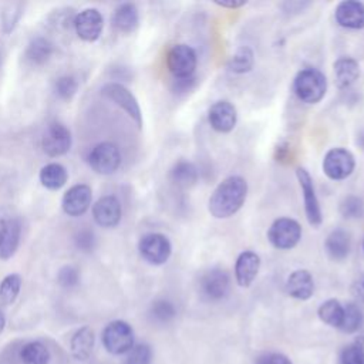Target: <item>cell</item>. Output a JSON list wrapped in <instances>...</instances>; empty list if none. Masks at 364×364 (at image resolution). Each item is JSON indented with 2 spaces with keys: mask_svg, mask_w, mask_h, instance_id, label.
Listing matches in <instances>:
<instances>
[{
  "mask_svg": "<svg viewBox=\"0 0 364 364\" xmlns=\"http://www.w3.org/2000/svg\"><path fill=\"white\" fill-rule=\"evenodd\" d=\"M247 182L237 175L223 179L212 192L208 209L212 216L225 219L235 215L246 200Z\"/></svg>",
  "mask_w": 364,
  "mask_h": 364,
  "instance_id": "cell-1",
  "label": "cell"
},
{
  "mask_svg": "<svg viewBox=\"0 0 364 364\" xmlns=\"http://www.w3.org/2000/svg\"><path fill=\"white\" fill-rule=\"evenodd\" d=\"M293 91L297 98L306 104L318 102L327 91V80L317 68H303L293 81Z\"/></svg>",
  "mask_w": 364,
  "mask_h": 364,
  "instance_id": "cell-2",
  "label": "cell"
},
{
  "mask_svg": "<svg viewBox=\"0 0 364 364\" xmlns=\"http://www.w3.org/2000/svg\"><path fill=\"white\" fill-rule=\"evenodd\" d=\"M101 340L105 350L114 355L128 353L135 344L134 330L124 320H114L108 323L102 331Z\"/></svg>",
  "mask_w": 364,
  "mask_h": 364,
  "instance_id": "cell-3",
  "label": "cell"
},
{
  "mask_svg": "<svg viewBox=\"0 0 364 364\" xmlns=\"http://www.w3.org/2000/svg\"><path fill=\"white\" fill-rule=\"evenodd\" d=\"M198 57L188 44H175L166 54V67L175 78H189L196 68Z\"/></svg>",
  "mask_w": 364,
  "mask_h": 364,
  "instance_id": "cell-4",
  "label": "cell"
},
{
  "mask_svg": "<svg viewBox=\"0 0 364 364\" xmlns=\"http://www.w3.org/2000/svg\"><path fill=\"white\" fill-rule=\"evenodd\" d=\"M301 237V226L297 220L290 218L276 219L267 232L269 242L276 249H291L294 247Z\"/></svg>",
  "mask_w": 364,
  "mask_h": 364,
  "instance_id": "cell-5",
  "label": "cell"
},
{
  "mask_svg": "<svg viewBox=\"0 0 364 364\" xmlns=\"http://www.w3.org/2000/svg\"><path fill=\"white\" fill-rule=\"evenodd\" d=\"M138 250L144 260L151 264L159 266L166 263L171 256L172 246L169 239L162 233H148L141 237L138 243Z\"/></svg>",
  "mask_w": 364,
  "mask_h": 364,
  "instance_id": "cell-6",
  "label": "cell"
},
{
  "mask_svg": "<svg viewBox=\"0 0 364 364\" xmlns=\"http://www.w3.org/2000/svg\"><path fill=\"white\" fill-rule=\"evenodd\" d=\"M90 166L100 175H111L121 165V154L115 144L101 142L88 155Z\"/></svg>",
  "mask_w": 364,
  "mask_h": 364,
  "instance_id": "cell-7",
  "label": "cell"
},
{
  "mask_svg": "<svg viewBox=\"0 0 364 364\" xmlns=\"http://www.w3.org/2000/svg\"><path fill=\"white\" fill-rule=\"evenodd\" d=\"M355 166L354 156L344 148H331L323 159V172L333 181L348 178Z\"/></svg>",
  "mask_w": 364,
  "mask_h": 364,
  "instance_id": "cell-8",
  "label": "cell"
},
{
  "mask_svg": "<svg viewBox=\"0 0 364 364\" xmlns=\"http://www.w3.org/2000/svg\"><path fill=\"white\" fill-rule=\"evenodd\" d=\"M101 94L115 102L118 107H121L139 128L142 127V112L139 104L127 87L118 82H108L101 88Z\"/></svg>",
  "mask_w": 364,
  "mask_h": 364,
  "instance_id": "cell-9",
  "label": "cell"
},
{
  "mask_svg": "<svg viewBox=\"0 0 364 364\" xmlns=\"http://www.w3.org/2000/svg\"><path fill=\"white\" fill-rule=\"evenodd\" d=\"M296 176H297V181H299L301 192H303L304 212H306L307 222L313 228H317L323 222V215H321L320 203H318V199H317V195H316V191H314L313 179L304 168H297Z\"/></svg>",
  "mask_w": 364,
  "mask_h": 364,
  "instance_id": "cell-10",
  "label": "cell"
},
{
  "mask_svg": "<svg viewBox=\"0 0 364 364\" xmlns=\"http://www.w3.org/2000/svg\"><path fill=\"white\" fill-rule=\"evenodd\" d=\"M199 290L206 300L218 301L225 299L230 290L229 274L223 269H210L208 270L199 282Z\"/></svg>",
  "mask_w": 364,
  "mask_h": 364,
  "instance_id": "cell-11",
  "label": "cell"
},
{
  "mask_svg": "<svg viewBox=\"0 0 364 364\" xmlns=\"http://www.w3.org/2000/svg\"><path fill=\"white\" fill-rule=\"evenodd\" d=\"M43 151L48 156H61L70 151L71 132L61 122H51L41 139Z\"/></svg>",
  "mask_w": 364,
  "mask_h": 364,
  "instance_id": "cell-12",
  "label": "cell"
},
{
  "mask_svg": "<svg viewBox=\"0 0 364 364\" xmlns=\"http://www.w3.org/2000/svg\"><path fill=\"white\" fill-rule=\"evenodd\" d=\"M104 27L102 14L97 9H85L75 14L74 28L80 38L92 43L98 40Z\"/></svg>",
  "mask_w": 364,
  "mask_h": 364,
  "instance_id": "cell-13",
  "label": "cell"
},
{
  "mask_svg": "<svg viewBox=\"0 0 364 364\" xmlns=\"http://www.w3.org/2000/svg\"><path fill=\"white\" fill-rule=\"evenodd\" d=\"M91 199H92L91 188L88 185L80 183V185L71 186L64 193L61 199V206L68 216H81L88 210L91 205Z\"/></svg>",
  "mask_w": 364,
  "mask_h": 364,
  "instance_id": "cell-14",
  "label": "cell"
},
{
  "mask_svg": "<svg viewBox=\"0 0 364 364\" xmlns=\"http://www.w3.org/2000/svg\"><path fill=\"white\" fill-rule=\"evenodd\" d=\"M210 127L218 132H230L237 121V112L232 102L222 100L216 101L208 112Z\"/></svg>",
  "mask_w": 364,
  "mask_h": 364,
  "instance_id": "cell-15",
  "label": "cell"
},
{
  "mask_svg": "<svg viewBox=\"0 0 364 364\" xmlns=\"http://www.w3.org/2000/svg\"><path fill=\"white\" fill-rule=\"evenodd\" d=\"M334 17L337 24L344 28L360 30L364 27V4L355 0H344L336 7Z\"/></svg>",
  "mask_w": 364,
  "mask_h": 364,
  "instance_id": "cell-16",
  "label": "cell"
},
{
  "mask_svg": "<svg viewBox=\"0 0 364 364\" xmlns=\"http://www.w3.org/2000/svg\"><path fill=\"white\" fill-rule=\"evenodd\" d=\"M94 220L102 228H114L121 220V203L115 196L100 198L92 208Z\"/></svg>",
  "mask_w": 364,
  "mask_h": 364,
  "instance_id": "cell-17",
  "label": "cell"
},
{
  "mask_svg": "<svg viewBox=\"0 0 364 364\" xmlns=\"http://www.w3.org/2000/svg\"><path fill=\"white\" fill-rule=\"evenodd\" d=\"M260 267V257L252 250L242 252L235 264V277L240 287H249L256 279Z\"/></svg>",
  "mask_w": 364,
  "mask_h": 364,
  "instance_id": "cell-18",
  "label": "cell"
},
{
  "mask_svg": "<svg viewBox=\"0 0 364 364\" xmlns=\"http://www.w3.org/2000/svg\"><path fill=\"white\" fill-rule=\"evenodd\" d=\"M286 291L297 300H309L314 293V280L309 270L299 269L290 273L286 280Z\"/></svg>",
  "mask_w": 364,
  "mask_h": 364,
  "instance_id": "cell-19",
  "label": "cell"
},
{
  "mask_svg": "<svg viewBox=\"0 0 364 364\" xmlns=\"http://www.w3.org/2000/svg\"><path fill=\"white\" fill-rule=\"evenodd\" d=\"M94 341H95V337L91 327L84 326L78 328L70 340V350L73 357L78 361L88 360L94 348Z\"/></svg>",
  "mask_w": 364,
  "mask_h": 364,
  "instance_id": "cell-20",
  "label": "cell"
},
{
  "mask_svg": "<svg viewBox=\"0 0 364 364\" xmlns=\"http://www.w3.org/2000/svg\"><path fill=\"white\" fill-rule=\"evenodd\" d=\"M326 252L333 260H343L351 249L350 235L343 229H334L326 239Z\"/></svg>",
  "mask_w": 364,
  "mask_h": 364,
  "instance_id": "cell-21",
  "label": "cell"
},
{
  "mask_svg": "<svg viewBox=\"0 0 364 364\" xmlns=\"http://www.w3.org/2000/svg\"><path fill=\"white\" fill-rule=\"evenodd\" d=\"M334 77L338 88H348L360 77V65L351 57H341L334 63Z\"/></svg>",
  "mask_w": 364,
  "mask_h": 364,
  "instance_id": "cell-22",
  "label": "cell"
},
{
  "mask_svg": "<svg viewBox=\"0 0 364 364\" xmlns=\"http://www.w3.org/2000/svg\"><path fill=\"white\" fill-rule=\"evenodd\" d=\"M138 9L132 3L119 4L112 14V24L122 33H132L138 27Z\"/></svg>",
  "mask_w": 364,
  "mask_h": 364,
  "instance_id": "cell-23",
  "label": "cell"
},
{
  "mask_svg": "<svg viewBox=\"0 0 364 364\" xmlns=\"http://www.w3.org/2000/svg\"><path fill=\"white\" fill-rule=\"evenodd\" d=\"M20 233L21 226L17 219L6 220V229L0 240V259L7 260L16 253L20 242Z\"/></svg>",
  "mask_w": 364,
  "mask_h": 364,
  "instance_id": "cell-24",
  "label": "cell"
},
{
  "mask_svg": "<svg viewBox=\"0 0 364 364\" xmlns=\"http://www.w3.org/2000/svg\"><path fill=\"white\" fill-rule=\"evenodd\" d=\"M54 51L53 43L46 37L33 38L26 48V60L33 65H41L48 61Z\"/></svg>",
  "mask_w": 364,
  "mask_h": 364,
  "instance_id": "cell-25",
  "label": "cell"
},
{
  "mask_svg": "<svg viewBox=\"0 0 364 364\" xmlns=\"http://www.w3.org/2000/svg\"><path fill=\"white\" fill-rule=\"evenodd\" d=\"M169 178L179 188H191L198 181V169L192 162L181 159L172 166Z\"/></svg>",
  "mask_w": 364,
  "mask_h": 364,
  "instance_id": "cell-26",
  "label": "cell"
},
{
  "mask_svg": "<svg viewBox=\"0 0 364 364\" xmlns=\"http://www.w3.org/2000/svg\"><path fill=\"white\" fill-rule=\"evenodd\" d=\"M38 176H40L41 185L50 191H57L63 188L68 179L67 169L63 165L55 162H51L43 166Z\"/></svg>",
  "mask_w": 364,
  "mask_h": 364,
  "instance_id": "cell-27",
  "label": "cell"
},
{
  "mask_svg": "<svg viewBox=\"0 0 364 364\" xmlns=\"http://www.w3.org/2000/svg\"><path fill=\"white\" fill-rule=\"evenodd\" d=\"M23 364H48L50 363V351L40 341H30L24 344L18 354Z\"/></svg>",
  "mask_w": 364,
  "mask_h": 364,
  "instance_id": "cell-28",
  "label": "cell"
},
{
  "mask_svg": "<svg viewBox=\"0 0 364 364\" xmlns=\"http://www.w3.org/2000/svg\"><path fill=\"white\" fill-rule=\"evenodd\" d=\"M343 311H344V306L338 300L328 299L320 304L317 314L323 323H326L331 327L340 328V324L343 320Z\"/></svg>",
  "mask_w": 364,
  "mask_h": 364,
  "instance_id": "cell-29",
  "label": "cell"
},
{
  "mask_svg": "<svg viewBox=\"0 0 364 364\" xmlns=\"http://www.w3.org/2000/svg\"><path fill=\"white\" fill-rule=\"evenodd\" d=\"M363 323H364V314L361 307L357 303H347L344 306L340 330L348 334L355 333L361 328Z\"/></svg>",
  "mask_w": 364,
  "mask_h": 364,
  "instance_id": "cell-30",
  "label": "cell"
},
{
  "mask_svg": "<svg viewBox=\"0 0 364 364\" xmlns=\"http://www.w3.org/2000/svg\"><path fill=\"white\" fill-rule=\"evenodd\" d=\"M253 64H255L253 51L249 47L243 46V47H239L236 50V53L230 57V60L228 63V67L232 73L245 74V73H249L253 68Z\"/></svg>",
  "mask_w": 364,
  "mask_h": 364,
  "instance_id": "cell-31",
  "label": "cell"
},
{
  "mask_svg": "<svg viewBox=\"0 0 364 364\" xmlns=\"http://www.w3.org/2000/svg\"><path fill=\"white\" fill-rule=\"evenodd\" d=\"M21 289V277L17 273L7 274L0 283V304L10 306L16 301Z\"/></svg>",
  "mask_w": 364,
  "mask_h": 364,
  "instance_id": "cell-32",
  "label": "cell"
},
{
  "mask_svg": "<svg viewBox=\"0 0 364 364\" xmlns=\"http://www.w3.org/2000/svg\"><path fill=\"white\" fill-rule=\"evenodd\" d=\"M149 316L154 321H156L159 324H166L175 318L176 307L173 306L172 301L159 299L152 303V306L149 309Z\"/></svg>",
  "mask_w": 364,
  "mask_h": 364,
  "instance_id": "cell-33",
  "label": "cell"
},
{
  "mask_svg": "<svg viewBox=\"0 0 364 364\" xmlns=\"http://www.w3.org/2000/svg\"><path fill=\"white\" fill-rule=\"evenodd\" d=\"M21 17V4L20 3H7L1 11H0V18H1V27L4 33H10L14 30L17 26V21Z\"/></svg>",
  "mask_w": 364,
  "mask_h": 364,
  "instance_id": "cell-34",
  "label": "cell"
},
{
  "mask_svg": "<svg viewBox=\"0 0 364 364\" xmlns=\"http://www.w3.org/2000/svg\"><path fill=\"white\" fill-rule=\"evenodd\" d=\"M152 348L149 344L138 343L128 351L125 364H151L152 363Z\"/></svg>",
  "mask_w": 364,
  "mask_h": 364,
  "instance_id": "cell-35",
  "label": "cell"
},
{
  "mask_svg": "<svg viewBox=\"0 0 364 364\" xmlns=\"http://www.w3.org/2000/svg\"><path fill=\"white\" fill-rule=\"evenodd\" d=\"M340 213L347 219H357L364 215V202L358 196H347L340 203Z\"/></svg>",
  "mask_w": 364,
  "mask_h": 364,
  "instance_id": "cell-36",
  "label": "cell"
},
{
  "mask_svg": "<svg viewBox=\"0 0 364 364\" xmlns=\"http://www.w3.org/2000/svg\"><path fill=\"white\" fill-rule=\"evenodd\" d=\"M78 88V82L73 75H63L54 82V92L61 100H70Z\"/></svg>",
  "mask_w": 364,
  "mask_h": 364,
  "instance_id": "cell-37",
  "label": "cell"
},
{
  "mask_svg": "<svg viewBox=\"0 0 364 364\" xmlns=\"http://www.w3.org/2000/svg\"><path fill=\"white\" fill-rule=\"evenodd\" d=\"M340 364H364V351L354 343L347 344L340 351Z\"/></svg>",
  "mask_w": 364,
  "mask_h": 364,
  "instance_id": "cell-38",
  "label": "cell"
},
{
  "mask_svg": "<svg viewBox=\"0 0 364 364\" xmlns=\"http://www.w3.org/2000/svg\"><path fill=\"white\" fill-rule=\"evenodd\" d=\"M57 280L58 283L65 287V289H71L74 286L78 284L80 282V273L74 266H64L60 269L58 274H57Z\"/></svg>",
  "mask_w": 364,
  "mask_h": 364,
  "instance_id": "cell-39",
  "label": "cell"
},
{
  "mask_svg": "<svg viewBox=\"0 0 364 364\" xmlns=\"http://www.w3.org/2000/svg\"><path fill=\"white\" fill-rule=\"evenodd\" d=\"M75 245L78 249L84 250V252H90L94 249V245H95V236L91 230L88 229H84V230H80L75 236Z\"/></svg>",
  "mask_w": 364,
  "mask_h": 364,
  "instance_id": "cell-40",
  "label": "cell"
},
{
  "mask_svg": "<svg viewBox=\"0 0 364 364\" xmlns=\"http://www.w3.org/2000/svg\"><path fill=\"white\" fill-rule=\"evenodd\" d=\"M256 364H293L291 360L282 353H267L257 358Z\"/></svg>",
  "mask_w": 364,
  "mask_h": 364,
  "instance_id": "cell-41",
  "label": "cell"
},
{
  "mask_svg": "<svg viewBox=\"0 0 364 364\" xmlns=\"http://www.w3.org/2000/svg\"><path fill=\"white\" fill-rule=\"evenodd\" d=\"M351 296L355 299L357 304H364V273L360 274L351 284Z\"/></svg>",
  "mask_w": 364,
  "mask_h": 364,
  "instance_id": "cell-42",
  "label": "cell"
},
{
  "mask_svg": "<svg viewBox=\"0 0 364 364\" xmlns=\"http://www.w3.org/2000/svg\"><path fill=\"white\" fill-rule=\"evenodd\" d=\"M291 158V152L287 142H282L276 146V161L279 162H289Z\"/></svg>",
  "mask_w": 364,
  "mask_h": 364,
  "instance_id": "cell-43",
  "label": "cell"
},
{
  "mask_svg": "<svg viewBox=\"0 0 364 364\" xmlns=\"http://www.w3.org/2000/svg\"><path fill=\"white\" fill-rule=\"evenodd\" d=\"M193 84H195L193 77H189V78H175V90L176 91L185 92V91L191 90L193 87Z\"/></svg>",
  "mask_w": 364,
  "mask_h": 364,
  "instance_id": "cell-44",
  "label": "cell"
},
{
  "mask_svg": "<svg viewBox=\"0 0 364 364\" xmlns=\"http://www.w3.org/2000/svg\"><path fill=\"white\" fill-rule=\"evenodd\" d=\"M215 4H218L220 7H226V9H236V7H240V6L246 4V0H239V1H236V0H229V1H223V0L219 1V0H216Z\"/></svg>",
  "mask_w": 364,
  "mask_h": 364,
  "instance_id": "cell-45",
  "label": "cell"
},
{
  "mask_svg": "<svg viewBox=\"0 0 364 364\" xmlns=\"http://www.w3.org/2000/svg\"><path fill=\"white\" fill-rule=\"evenodd\" d=\"M353 343H354L358 348H361V350L364 351V331L358 333V336H355V338L353 340Z\"/></svg>",
  "mask_w": 364,
  "mask_h": 364,
  "instance_id": "cell-46",
  "label": "cell"
},
{
  "mask_svg": "<svg viewBox=\"0 0 364 364\" xmlns=\"http://www.w3.org/2000/svg\"><path fill=\"white\" fill-rule=\"evenodd\" d=\"M357 145H358V148L364 152V131H361V132L357 135Z\"/></svg>",
  "mask_w": 364,
  "mask_h": 364,
  "instance_id": "cell-47",
  "label": "cell"
},
{
  "mask_svg": "<svg viewBox=\"0 0 364 364\" xmlns=\"http://www.w3.org/2000/svg\"><path fill=\"white\" fill-rule=\"evenodd\" d=\"M6 327V317H4V313L0 310V333H3Z\"/></svg>",
  "mask_w": 364,
  "mask_h": 364,
  "instance_id": "cell-48",
  "label": "cell"
},
{
  "mask_svg": "<svg viewBox=\"0 0 364 364\" xmlns=\"http://www.w3.org/2000/svg\"><path fill=\"white\" fill-rule=\"evenodd\" d=\"M4 229H6V220H4V219H0V240H1V237H3Z\"/></svg>",
  "mask_w": 364,
  "mask_h": 364,
  "instance_id": "cell-49",
  "label": "cell"
},
{
  "mask_svg": "<svg viewBox=\"0 0 364 364\" xmlns=\"http://www.w3.org/2000/svg\"><path fill=\"white\" fill-rule=\"evenodd\" d=\"M363 249H364V240H363Z\"/></svg>",
  "mask_w": 364,
  "mask_h": 364,
  "instance_id": "cell-50",
  "label": "cell"
}]
</instances>
